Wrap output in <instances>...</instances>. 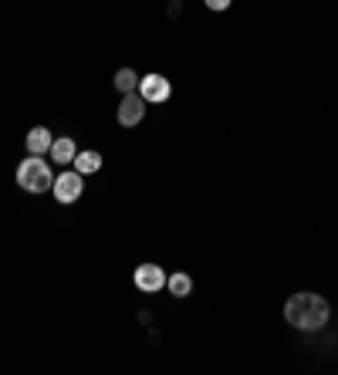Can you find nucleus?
<instances>
[{"label":"nucleus","instance_id":"obj_1","mask_svg":"<svg viewBox=\"0 0 338 375\" xmlns=\"http://www.w3.org/2000/svg\"><path fill=\"white\" fill-rule=\"evenodd\" d=\"M284 318L288 325L297 328V332H318L328 325L332 318V308L322 294H311V291H301V294H291L288 304H284Z\"/></svg>","mask_w":338,"mask_h":375},{"label":"nucleus","instance_id":"obj_2","mask_svg":"<svg viewBox=\"0 0 338 375\" xmlns=\"http://www.w3.org/2000/svg\"><path fill=\"white\" fill-rule=\"evenodd\" d=\"M51 183H54V176H51V166L44 163L41 156H27L21 166H17V186L24 190V193H44V190H51Z\"/></svg>","mask_w":338,"mask_h":375},{"label":"nucleus","instance_id":"obj_3","mask_svg":"<svg viewBox=\"0 0 338 375\" xmlns=\"http://www.w3.org/2000/svg\"><path fill=\"white\" fill-rule=\"evenodd\" d=\"M84 183H82V172H61V176H54V183H51V193H54V200L58 203H75L78 196H82Z\"/></svg>","mask_w":338,"mask_h":375},{"label":"nucleus","instance_id":"obj_4","mask_svg":"<svg viewBox=\"0 0 338 375\" xmlns=\"http://www.w3.org/2000/svg\"><path fill=\"white\" fill-rule=\"evenodd\" d=\"M142 115H146V98H142L139 91L122 95V102H119V125L132 128V125L142 122Z\"/></svg>","mask_w":338,"mask_h":375},{"label":"nucleus","instance_id":"obj_5","mask_svg":"<svg viewBox=\"0 0 338 375\" xmlns=\"http://www.w3.org/2000/svg\"><path fill=\"white\" fill-rule=\"evenodd\" d=\"M135 288L139 291H149V294L163 291L166 288V271L156 267V264H139L135 267Z\"/></svg>","mask_w":338,"mask_h":375},{"label":"nucleus","instance_id":"obj_6","mask_svg":"<svg viewBox=\"0 0 338 375\" xmlns=\"http://www.w3.org/2000/svg\"><path fill=\"white\" fill-rule=\"evenodd\" d=\"M139 95H142L146 102L159 105V102H169V95H172V84H169L163 75H146V78H139Z\"/></svg>","mask_w":338,"mask_h":375},{"label":"nucleus","instance_id":"obj_7","mask_svg":"<svg viewBox=\"0 0 338 375\" xmlns=\"http://www.w3.org/2000/svg\"><path fill=\"white\" fill-rule=\"evenodd\" d=\"M51 146H54V135H51L44 125H34V128L27 132V152H31V156L51 152Z\"/></svg>","mask_w":338,"mask_h":375},{"label":"nucleus","instance_id":"obj_8","mask_svg":"<svg viewBox=\"0 0 338 375\" xmlns=\"http://www.w3.org/2000/svg\"><path fill=\"white\" fill-rule=\"evenodd\" d=\"M75 156H78V149H75V139H68V135H61V139H54V146H51V159L54 163H75Z\"/></svg>","mask_w":338,"mask_h":375},{"label":"nucleus","instance_id":"obj_9","mask_svg":"<svg viewBox=\"0 0 338 375\" xmlns=\"http://www.w3.org/2000/svg\"><path fill=\"white\" fill-rule=\"evenodd\" d=\"M166 288L172 297H190L193 291V281H190V274H183V271H176V274H169L166 277Z\"/></svg>","mask_w":338,"mask_h":375},{"label":"nucleus","instance_id":"obj_10","mask_svg":"<svg viewBox=\"0 0 338 375\" xmlns=\"http://www.w3.org/2000/svg\"><path fill=\"white\" fill-rule=\"evenodd\" d=\"M98 169H102V156H98V152L88 149V152H78V156H75V172L88 176V172H98Z\"/></svg>","mask_w":338,"mask_h":375},{"label":"nucleus","instance_id":"obj_11","mask_svg":"<svg viewBox=\"0 0 338 375\" xmlns=\"http://www.w3.org/2000/svg\"><path fill=\"white\" fill-rule=\"evenodd\" d=\"M115 88H119L122 95L135 91V88H139V75H135L132 68H122V71H115Z\"/></svg>","mask_w":338,"mask_h":375},{"label":"nucleus","instance_id":"obj_12","mask_svg":"<svg viewBox=\"0 0 338 375\" xmlns=\"http://www.w3.org/2000/svg\"><path fill=\"white\" fill-rule=\"evenodd\" d=\"M207 7H210V10H227L230 0H207Z\"/></svg>","mask_w":338,"mask_h":375}]
</instances>
